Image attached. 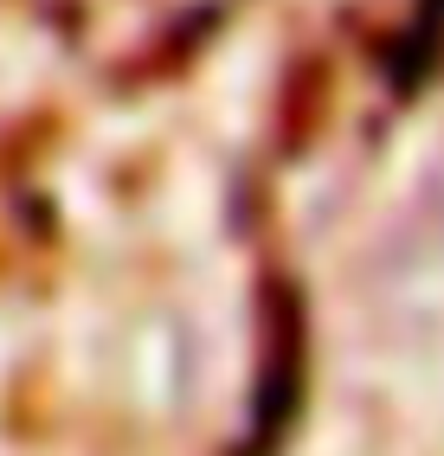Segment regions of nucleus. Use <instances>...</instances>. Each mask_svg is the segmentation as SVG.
Wrapping results in <instances>:
<instances>
[{
    "label": "nucleus",
    "instance_id": "obj_1",
    "mask_svg": "<svg viewBox=\"0 0 444 456\" xmlns=\"http://www.w3.org/2000/svg\"><path fill=\"white\" fill-rule=\"evenodd\" d=\"M444 52V0H425L412 33L393 45V90H419L432 77V58Z\"/></svg>",
    "mask_w": 444,
    "mask_h": 456
}]
</instances>
